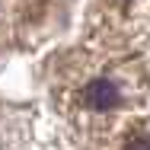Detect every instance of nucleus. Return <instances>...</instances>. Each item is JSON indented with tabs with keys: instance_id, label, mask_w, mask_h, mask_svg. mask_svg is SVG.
<instances>
[{
	"instance_id": "obj_1",
	"label": "nucleus",
	"mask_w": 150,
	"mask_h": 150,
	"mask_svg": "<svg viewBox=\"0 0 150 150\" xmlns=\"http://www.w3.org/2000/svg\"><path fill=\"white\" fill-rule=\"evenodd\" d=\"M83 99H86L90 109H112L118 102V90H115L112 80H93L83 90Z\"/></svg>"
},
{
	"instance_id": "obj_2",
	"label": "nucleus",
	"mask_w": 150,
	"mask_h": 150,
	"mask_svg": "<svg viewBox=\"0 0 150 150\" xmlns=\"http://www.w3.org/2000/svg\"><path fill=\"white\" fill-rule=\"evenodd\" d=\"M128 150H150V144L141 137V141H134V144H128Z\"/></svg>"
}]
</instances>
